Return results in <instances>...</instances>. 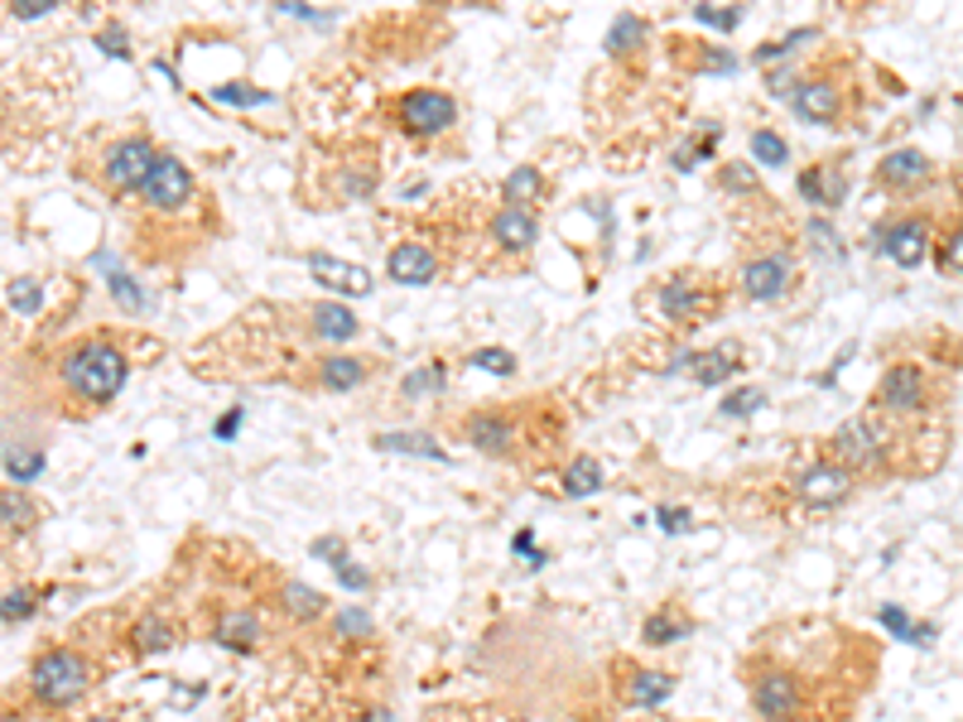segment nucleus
Here are the masks:
<instances>
[{
	"label": "nucleus",
	"instance_id": "obj_21",
	"mask_svg": "<svg viewBox=\"0 0 963 722\" xmlns=\"http://www.w3.org/2000/svg\"><path fill=\"white\" fill-rule=\"evenodd\" d=\"M303 323H309V337H313V343H328V347L352 343V337L362 333L357 313H352L347 304H333V299H323V304H309V309H303Z\"/></svg>",
	"mask_w": 963,
	"mask_h": 722
},
{
	"label": "nucleus",
	"instance_id": "obj_37",
	"mask_svg": "<svg viewBox=\"0 0 963 722\" xmlns=\"http://www.w3.org/2000/svg\"><path fill=\"white\" fill-rule=\"evenodd\" d=\"M39 304H44V284H39L34 274L10 280V309H15V313H39Z\"/></svg>",
	"mask_w": 963,
	"mask_h": 722
},
{
	"label": "nucleus",
	"instance_id": "obj_19",
	"mask_svg": "<svg viewBox=\"0 0 963 722\" xmlns=\"http://www.w3.org/2000/svg\"><path fill=\"white\" fill-rule=\"evenodd\" d=\"M737 366H742V347L737 343H723V347H714V352H684V357L670 366V371H684V376H694V386H704V390H714V386H723Z\"/></svg>",
	"mask_w": 963,
	"mask_h": 722
},
{
	"label": "nucleus",
	"instance_id": "obj_11",
	"mask_svg": "<svg viewBox=\"0 0 963 722\" xmlns=\"http://www.w3.org/2000/svg\"><path fill=\"white\" fill-rule=\"evenodd\" d=\"M790 496H795L800 506H810V510H838L857 496V482L838 463L820 457V463H800L795 467V477H790Z\"/></svg>",
	"mask_w": 963,
	"mask_h": 722
},
{
	"label": "nucleus",
	"instance_id": "obj_28",
	"mask_svg": "<svg viewBox=\"0 0 963 722\" xmlns=\"http://www.w3.org/2000/svg\"><path fill=\"white\" fill-rule=\"evenodd\" d=\"M501 198H506V207H531L545 198V174H539L535 164H521L511 169L506 179H501Z\"/></svg>",
	"mask_w": 963,
	"mask_h": 722
},
{
	"label": "nucleus",
	"instance_id": "obj_39",
	"mask_svg": "<svg viewBox=\"0 0 963 722\" xmlns=\"http://www.w3.org/2000/svg\"><path fill=\"white\" fill-rule=\"evenodd\" d=\"M34 612H39V597L30 588H15V593L0 597V622H30Z\"/></svg>",
	"mask_w": 963,
	"mask_h": 722
},
{
	"label": "nucleus",
	"instance_id": "obj_17",
	"mask_svg": "<svg viewBox=\"0 0 963 722\" xmlns=\"http://www.w3.org/2000/svg\"><path fill=\"white\" fill-rule=\"evenodd\" d=\"M372 376H376L372 357H357V352H323L309 371V386L328 390V396H347V390H362Z\"/></svg>",
	"mask_w": 963,
	"mask_h": 722
},
{
	"label": "nucleus",
	"instance_id": "obj_25",
	"mask_svg": "<svg viewBox=\"0 0 963 722\" xmlns=\"http://www.w3.org/2000/svg\"><path fill=\"white\" fill-rule=\"evenodd\" d=\"M684 636H694V616L680 607V602H665L661 612H651L645 616V626H641V640L651 650H665V646H675V640H684Z\"/></svg>",
	"mask_w": 963,
	"mask_h": 722
},
{
	"label": "nucleus",
	"instance_id": "obj_27",
	"mask_svg": "<svg viewBox=\"0 0 963 722\" xmlns=\"http://www.w3.org/2000/svg\"><path fill=\"white\" fill-rule=\"evenodd\" d=\"M602 463L598 457H574L569 467H559V492L569 496V502H584V496L602 492Z\"/></svg>",
	"mask_w": 963,
	"mask_h": 722
},
{
	"label": "nucleus",
	"instance_id": "obj_13",
	"mask_svg": "<svg viewBox=\"0 0 963 722\" xmlns=\"http://www.w3.org/2000/svg\"><path fill=\"white\" fill-rule=\"evenodd\" d=\"M790 284H795V256L790 251H757L742 260V270H737V289H742V299L751 304H775V299L790 294Z\"/></svg>",
	"mask_w": 963,
	"mask_h": 722
},
{
	"label": "nucleus",
	"instance_id": "obj_42",
	"mask_svg": "<svg viewBox=\"0 0 963 722\" xmlns=\"http://www.w3.org/2000/svg\"><path fill=\"white\" fill-rule=\"evenodd\" d=\"M800 198L814 203V207H828V198H824V164L800 169Z\"/></svg>",
	"mask_w": 963,
	"mask_h": 722
},
{
	"label": "nucleus",
	"instance_id": "obj_5",
	"mask_svg": "<svg viewBox=\"0 0 963 722\" xmlns=\"http://www.w3.org/2000/svg\"><path fill=\"white\" fill-rule=\"evenodd\" d=\"M645 304H651L655 319H665L675 327H694L723 309V294H718V284H708L698 270H680V274L655 284L651 294H645Z\"/></svg>",
	"mask_w": 963,
	"mask_h": 722
},
{
	"label": "nucleus",
	"instance_id": "obj_51",
	"mask_svg": "<svg viewBox=\"0 0 963 722\" xmlns=\"http://www.w3.org/2000/svg\"><path fill=\"white\" fill-rule=\"evenodd\" d=\"M661 525H665V530H689V510H670V506H661Z\"/></svg>",
	"mask_w": 963,
	"mask_h": 722
},
{
	"label": "nucleus",
	"instance_id": "obj_15",
	"mask_svg": "<svg viewBox=\"0 0 963 722\" xmlns=\"http://www.w3.org/2000/svg\"><path fill=\"white\" fill-rule=\"evenodd\" d=\"M612 689H617V703H622V708H661V703L675 699L680 679L670 675V669L617 660L612 665Z\"/></svg>",
	"mask_w": 963,
	"mask_h": 722
},
{
	"label": "nucleus",
	"instance_id": "obj_35",
	"mask_svg": "<svg viewBox=\"0 0 963 722\" xmlns=\"http://www.w3.org/2000/svg\"><path fill=\"white\" fill-rule=\"evenodd\" d=\"M372 616H366L362 607H342V612H333V636L338 640H372Z\"/></svg>",
	"mask_w": 963,
	"mask_h": 722
},
{
	"label": "nucleus",
	"instance_id": "obj_33",
	"mask_svg": "<svg viewBox=\"0 0 963 722\" xmlns=\"http://www.w3.org/2000/svg\"><path fill=\"white\" fill-rule=\"evenodd\" d=\"M718 188L728 193V198H767L761 193V183H757V174H751V164H742V160H732V164H723L718 169Z\"/></svg>",
	"mask_w": 963,
	"mask_h": 722
},
{
	"label": "nucleus",
	"instance_id": "obj_45",
	"mask_svg": "<svg viewBox=\"0 0 963 722\" xmlns=\"http://www.w3.org/2000/svg\"><path fill=\"white\" fill-rule=\"evenodd\" d=\"M313 559H328L333 569L347 563V540H338V535H323V540H313Z\"/></svg>",
	"mask_w": 963,
	"mask_h": 722
},
{
	"label": "nucleus",
	"instance_id": "obj_44",
	"mask_svg": "<svg viewBox=\"0 0 963 722\" xmlns=\"http://www.w3.org/2000/svg\"><path fill=\"white\" fill-rule=\"evenodd\" d=\"M881 622H887L896 636H906V640H930V632H920V626H910V616H906L901 607H881Z\"/></svg>",
	"mask_w": 963,
	"mask_h": 722
},
{
	"label": "nucleus",
	"instance_id": "obj_1",
	"mask_svg": "<svg viewBox=\"0 0 963 722\" xmlns=\"http://www.w3.org/2000/svg\"><path fill=\"white\" fill-rule=\"evenodd\" d=\"M925 429H930L925 419H896V414H881L873 405V410H863L857 419H848V424H838L824 457L848 472L857 487H863V482L901 477L906 463H916L920 472H925L934 463V453L920 449Z\"/></svg>",
	"mask_w": 963,
	"mask_h": 722
},
{
	"label": "nucleus",
	"instance_id": "obj_8",
	"mask_svg": "<svg viewBox=\"0 0 963 722\" xmlns=\"http://www.w3.org/2000/svg\"><path fill=\"white\" fill-rule=\"evenodd\" d=\"M934 400H940V386H934V376L925 371L920 362H891L887 371L877 380V410L881 414H896V419H925L934 410Z\"/></svg>",
	"mask_w": 963,
	"mask_h": 722
},
{
	"label": "nucleus",
	"instance_id": "obj_49",
	"mask_svg": "<svg viewBox=\"0 0 963 722\" xmlns=\"http://www.w3.org/2000/svg\"><path fill=\"white\" fill-rule=\"evenodd\" d=\"M338 583H342V588H366V583H372V573H366V569H357V563L347 559V563H342V569H338Z\"/></svg>",
	"mask_w": 963,
	"mask_h": 722
},
{
	"label": "nucleus",
	"instance_id": "obj_46",
	"mask_svg": "<svg viewBox=\"0 0 963 722\" xmlns=\"http://www.w3.org/2000/svg\"><path fill=\"white\" fill-rule=\"evenodd\" d=\"M39 467H44V453H10V477L15 482L39 477Z\"/></svg>",
	"mask_w": 963,
	"mask_h": 722
},
{
	"label": "nucleus",
	"instance_id": "obj_26",
	"mask_svg": "<svg viewBox=\"0 0 963 722\" xmlns=\"http://www.w3.org/2000/svg\"><path fill=\"white\" fill-rule=\"evenodd\" d=\"M280 607H285L289 622L313 626V622H323V616H328V597L319 593V588L303 583V578H285V583H280Z\"/></svg>",
	"mask_w": 963,
	"mask_h": 722
},
{
	"label": "nucleus",
	"instance_id": "obj_16",
	"mask_svg": "<svg viewBox=\"0 0 963 722\" xmlns=\"http://www.w3.org/2000/svg\"><path fill=\"white\" fill-rule=\"evenodd\" d=\"M930 179H934V160L925 150H891V154H881L873 169V183L881 193H896V198L920 193Z\"/></svg>",
	"mask_w": 963,
	"mask_h": 722
},
{
	"label": "nucleus",
	"instance_id": "obj_30",
	"mask_svg": "<svg viewBox=\"0 0 963 722\" xmlns=\"http://www.w3.org/2000/svg\"><path fill=\"white\" fill-rule=\"evenodd\" d=\"M376 449L381 453H415V457H443V443L434 433L405 429V433H376Z\"/></svg>",
	"mask_w": 963,
	"mask_h": 722
},
{
	"label": "nucleus",
	"instance_id": "obj_22",
	"mask_svg": "<svg viewBox=\"0 0 963 722\" xmlns=\"http://www.w3.org/2000/svg\"><path fill=\"white\" fill-rule=\"evenodd\" d=\"M183 640V632H179V622L174 616H164V612H145L136 626H130V636H126V646H130V655L136 660H150V655H169Z\"/></svg>",
	"mask_w": 963,
	"mask_h": 722
},
{
	"label": "nucleus",
	"instance_id": "obj_4",
	"mask_svg": "<svg viewBox=\"0 0 963 722\" xmlns=\"http://www.w3.org/2000/svg\"><path fill=\"white\" fill-rule=\"evenodd\" d=\"M92 689V660L73 646H49L30 669V699L39 708H73Z\"/></svg>",
	"mask_w": 963,
	"mask_h": 722
},
{
	"label": "nucleus",
	"instance_id": "obj_34",
	"mask_svg": "<svg viewBox=\"0 0 963 722\" xmlns=\"http://www.w3.org/2000/svg\"><path fill=\"white\" fill-rule=\"evenodd\" d=\"M448 386V366L443 362H429V366H419V371H410L400 380V390H405V400H419V396H434V390H443Z\"/></svg>",
	"mask_w": 963,
	"mask_h": 722
},
{
	"label": "nucleus",
	"instance_id": "obj_47",
	"mask_svg": "<svg viewBox=\"0 0 963 722\" xmlns=\"http://www.w3.org/2000/svg\"><path fill=\"white\" fill-rule=\"evenodd\" d=\"M213 97H217V101H236V107H256V101H270L266 91H256V87H217Z\"/></svg>",
	"mask_w": 963,
	"mask_h": 722
},
{
	"label": "nucleus",
	"instance_id": "obj_18",
	"mask_svg": "<svg viewBox=\"0 0 963 722\" xmlns=\"http://www.w3.org/2000/svg\"><path fill=\"white\" fill-rule=\"evenodd\" d=\"M486 236H492L496 251L506 256H531V246L539 241V217L535 207H506L501 203L492 217H486Z\"/></svg>",
	"mask_w": 963,
	"mask_h": 722
},
{
	"label": "nucleus",
	"instance_id": "obj_55",
	"mask_svg": "<svg viewBox=\"0 0 963 722\" xmlns=\"http://www.w3.org/2000/svg\"><path fill=\"white\" fill-rule=\"evenodd\" d=\"M954 227H963V207H959V222H954Z\"/></svg>",
	"mask_w": 963,
	"mask_h": 722
},
{
	"label": "nucleus",
	"instance_id": "obj_50",
	"mask_svg": "<svg viewBox=\"0 0 963 722\" xmlns=\"http://www.w3.org/2000/svg\"><path fill=\"white\" fill-rule=\"evenodd\" d=\"M49 10H54V0H20L15 15L20 20H39V15H49Z\"/></svg>",
	"mask_w": 963,
	"mask_h": 722
},
{
	"label": "nucleus",
	"instance_id": "obj_14",
	"mask_svg": "<svg viewBox=\"0 0 963 722\" xmlns=\"http://www.w3.org/2000/svg\"><path fill=\"white\" fill-rule=\"evenodd\" d=\"M154 160H160V150L150 144V136H126L101 154V183H107L111 193H140V183L150 179Z\"/></svg>",
	"mask_w": 963,
	"mask_h": 722
},
{
	"label": "nucleus",
	"instance_id": "obj_54",
	"mask_svg": "<svg viewBox=\"0 0 963 722\" xmlns=\"http://www.w3.org/2000/svg\"><path fill=\"white\" fill-rule=\"evenodd\" d=\"M0 722H15V718H10V713H6V708H0Z\"/></svg>",
	"mask_w": 963,
	"mask_h": 722
},
{
	"label": "nucleus",
	"instance_id": "obj_52",
	"mask_svg": "<svg viewBox=\"0 0 963 722\" xmlns=\"http://www.w3.org/2000/svg\"><path fill=\"white\" fill-rule=\"evenodd\" d=\"M236 424H242V410H232L227 419H222V424H217V433H222V439H232V433H236Z\"/></svg>",
	"mask_w": 963,
	"mask_h": 722
},
{
	"label": "nucleus",
	"instance_id": "obj_48",
	"mask_svg": "<svg viewBox=\"0 0 963 722\" xmlns=\"http://www.w3.org/2000/svg\"><path fill=\"white\" fill-rule=\"evenodd\" d=\"M101 49H107L111 58H130V49H126V30H121V24H107V34H101Z\"/></svg>",
	"mask_w": 963,
	"mask_h": 722
},
{
	"label": "nucleus",
	"instance_id": "obj_43",
	"mask_svg": "<svg viewBox=\"0 0 963 722\" xmlns=\"http://www.w3.org/2000/svg\"><path fill=\"white\" fill-rule=\"evenodd\" d=\"M694 20L698 24H714V30H737V24H742V10H708V6H694Z\"/></svg>",
	"mask_w": 963,
	"mask_h": 722
},
{
	"label": "nucleus",
	"instance_id": "obj_3",
	"mask_svg": "<svg viewBox=\"0 0 963 722\" xmlns=\"http://www.w3.org/2000/svg\"><path fill=\"white\" fill-rule=\"evenodd\" d=\"M126 376H130V357L111 333L83 337V343H73L58 362L63 390H68L77 405H92V410H101V405H111L116 396H121Z\"/></svg>",
	"mask_w": 963,
	"mask_h": 722
},
{
	"label": "nucleus",
	"instance_id": "obj_12",
	"mask_svg": "<svg viewBox=\"0 0 963 722\" xmlns=\"http://www.w3.org/2000/svg\"><path fill=\"white\" fill-rule=\"evenodd\" d=\"M930 236H934V217L920 213V207H910V213L891 217L877 227V251L891 260V266L901 270H916L920 260L930 256Z\"/></svg>",
	"mask_w": 963,
	"mask_h": 722
},
{
	"label": "nucleus",
	"instance_id": "obj_41",
	"mask_svg": "<svg viewBox=\"0 0 963 722\" xmlns=\"http://www.w3.org/2000/svg\"><path fill=\"white\" fill-rule=\"evenodd\" d=\"M761 405H767V396H761L757 386H747V390H737V396L723 400V414H728V419H742V414H757Z\"/></svg>",
	"mask_w": 963,
	"mask_h": 722
},
{
	"label": "nucleus",
	"instance_id": "obj_24",
	"mask_svg": "<svg viewBox=\"0 0 963 722\" xmlns=\"http://www.w3.org/2000/svg\"><path fill=\"white\" fill-rule=\"evenodd\" d=\"M309 270H313V280L328 284V289H338V294H372V270H366V266H352V260L313 251Z\"/></svg>",
	"mask_w": 963,
	"mask_h": 722
},
{
	"label": "nucleus",
	"instance_id": "obj_36",
	"mask_svg": "<svg viewBox=\"0 0 963 722\" xmlns=\"http://www.w3.org/2000/svg\"><path fill=\"white\" fill-rule=\"evenodd\" d=\"M101 266H107V284H111V294L121 299V309L140 313V309H145V294H140V284H130V274H126L121 266H111L107 256H101Z\"/></svg>",
	"mask_w": 963,
	"mask_h": 722
},
{
	"label": "nucleus",
	"instance_id": "obj_9",
	"mask_svg": "<svg viewBox=\"0 0 963 722\" xmlns=\"http://www.w3.org/2000/svg\"><path fill=\"white\" fill-rule=\"evenodd\" d=\"M390 121H395V130H405V136H415V140H434V136L458 126V101L439 87H415V91L390 101Z\"/></svg>",
	"mask_w": 963,
	"mask_h": 722
},
{
	"label": "nucleus",
	"instance_id": "obj_38",
	"mask_svg": "<svg viewBox=\"0 0 963 722\" xmlns=\"http://www.w3.org/2000/svg\"><path fill=\"white\" fill-rule=\"evenodd\" d=\"M940 270L949 280H963V227H949L940 241Z\"/></svg>",
	"mask_w": 963,
	"mask_h": 722
},
{
	"label": "nucleus",
	"instance_id": "obj_10",
	"mask_svg": "<svg viewBox=\"0 0 963 722\" xmlns=\"http://www.w3.org/2000/svg\"><path fill=\"white\" fill-rule=\"evenodd\" d=\"M463 439L472 449H482L486 457H516L525 443V414L506 410V405H486L463 419Z\"/></svg>",
	"mask_w": 963,
	"mask_h": 722
},
{
	"label": "nucleus",
	"instance_id": "obj_2",
	"mask_svg": "<svg viewBox=\"0 0 963 722\" xmlns=\"http://www.w3.org/2000/svg\"><path fill=\"white\" fill-rule=\"evenodd\" d=\"M742 685L761 722H824L828 718V708L820 703L824 685L804 675V665H795L790 655L751 650L742 660Z\"/></svg>",
	"mask_w": 963,
	"mask_h": 722
},
{
	"label": "nucleus",
	"instance_id": "obj_31",
	"mask_svg": "<svg viewBox=\"0 0 963 722\" xmlns=\"http://www.w3.org/2000/svg\"><path fill=\"white\" fill-rule=\"evenodd\" d=\"M747 154H751V160H757V164H771V169L790 164V144H785V136H775L771 126H757V130H751Z\"/></svg>",
	"mask_w": 963,
	"mask_h": 722
},
{
	"label": "nucleus",
	"instance_id": "obj_7",
	"mask_svg": "<svg viewBox=\"0 0 963 722\" xmlns=\"http://www.w3.org/2000/svg\"><path fill=\"white\" fill-rule=\"evenodd\" d=\"M790 111L800 116L804 126H843L848 121V111H853V91H848V77L843 73H828V68H820V73H800V83L790 87Z\"/></svg>",
	"mask_w": 963,
	"mask_h": 722
},
{
	"label": "nucleus",
	"instance_id": "obj_6",
	"mask_svg": "<svg viewBox=\"0 0 963 722\" xmlns=\"http://www.w3.org/2000/svg\"><path fill=\"white\" fill-rule=\"evenodd\" d=\"M140 207L150 217H164V222H183L189 213H197L203 207V193H197L193 183V169L179 160V154H160L150 169V179L140 183Z\"/></svg>",
	"mask_w": 963,
	"mask_h": 722
},
{
	"label": "nucleus",
	"instance_id": "obj_53",
	"mask_svg": "<svg viewBox=\"0 0 963 722\" xmlns=\"http://www.w3.org/2000/svg\"><path fill=\"white\" fill-rule=\"evenodd\" d=\"M87 722H121V718H87Z\"/></svg>",
	"mask_w": 963,
	"mask_h": 722
},
{
	"label": "nucleus",
	"instance_id": "obj_23",
	"mask_svg": "<svg viewBox=\"0 0 963 722\" xmlns=\"http://www.w3.org/2000/svg\"><path fill=\"white\" fill-rule=\"evenodd\" d=\"M386 274L395 284H429L434 274H439V251L425 241H400V246H390V256H386Z\"/></svg>",
	"mask_w": 963,
	"mask_h": 722
},
{
	"label": "nucleus",
	"instance_id": "obj_20",
	"mask_svg": "<svg viewBox=\"0 0 963 722\" xmlns=\"http://www.w3.org/2000/svg\"><path fill=\"white\" fill-rule=\"evenodd\" d=\"M260 640H266V626H260L256 612H246V607L217 612V622H213V646L232 650V655H256Z\"/></svg>",
	"mask_w": 963,
	"mask_h": 722
},
{
	"label": "nucleus",
	"instance_id": "obj_40",
	"mask_svg": "<svg viewBox=\"0 0 963 722\" xmlns=\"http://www.w3.org/2000/svg\"><path fill=\"white\" fill-rule=\"evenodd\" d=\"M472 366H482V371H492V376H511L516 371V357H511L506 347H482V352H472Z\"/></svg>",
	"mask_w": 963,
	"mask_h": 722
},
{
	"label": "nucleus",
	"instance_id": "obj_32",
	"mask_svg": "<svg viewBox=\"0 0 963 722\" xmlns=\"http://www.w3.org/2000/svg\"><path fill=\"white\" fill-rule=\"evenodd\" d=\"M34 520H39V506L30 502V496L24 492H15V487H6L0 492V525H6V530H34Z\"/></svg>",
	"mask_w": 963,
	"mask_h": 722
},
{
	"label": "nucleus",
	"instance_id": "obj_29",
	"mask_svg": "<svg viewBox=\"0 0 963 722\" xmlns=\"http://www.w3.org/2000/svg\"><path fill=\"white\" fill-rule=\"evenodd\" d=\"M645 39H651V20H641V15H617L612 30H607V54H612V58L641 54Z\"/></svg>",
	"mask_w": 963,
	"mask_h": 722
}]
</instances>
